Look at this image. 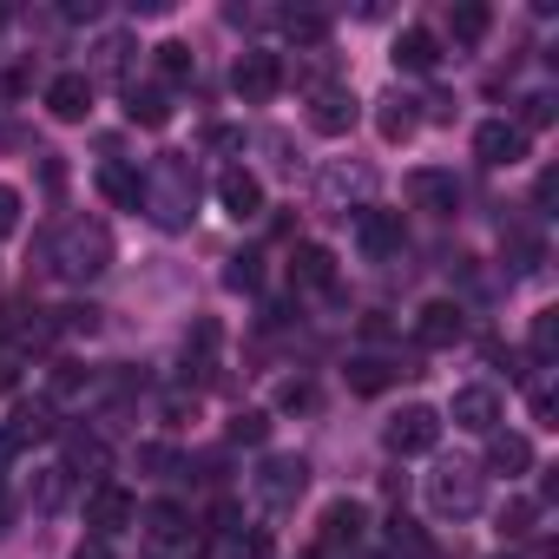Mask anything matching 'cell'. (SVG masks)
Masks as SVG:
<instances>
[{"instance_id":"cell-30","label":"cell","mask_w":559,"mask_h":559,"mask_svg":"<svg viewBox=\"0 0 559 559\" xmlns=\"http://www.w3.org/2000/svg\"><path fill=\"white\" fill-rule=\"evenodd\" d=\"M526 349H533V362H539V369L559 356V310H539V317H533V336H526Z\"/></svg>"},{"instance_id":"cell-34","label":"cell","mask_w":559,"mask_h":559,"mask_svg":"<svg viewBox=\"0 0 559 559\" xmlns=\"http://www.w3.org/2000/svg\"><path fill=\"white\" fill-rule=\"evenodd\" d=\"M507 257H513V270H520V276H533V270L546 263V243H539L533 230H513V237H507Z\"/></svg>"},{"instance_id":"cell-19","label":"cell","mask_w":559,"mask_h":559,"mask_svg":"<svg viewBox=\"0 0 559 559\" xmlns=\"http://www.w3.org/2000/svg\"><path fill=\"white\" fill-rule=\"evenodd\" d=\"M362 539H369V513H362L356 500H336V507L323 513V546H330V552H343V546L356 552Z\"/></svg>"},{"instance_id":"cell-31","label":"cell","mask_w":559,"mask_h":559,"mask_svg":"<svg viewBox=\"0 0 559 559\" xmlns=\"http://www.w3.org/2000/svg\"><path fill=\"white\" fill-rule=\"evenodd\" d=\"M67 493H73V474H67V467H47V474L34 480V507H40V513H60Z\"/></svg>"},{"instance_id":"cell-40","label":"cell","mask_w":559,"mask_h":559,"mask_svg":"<svg viewBox=\"0 0 559 559\" xmlns=\"http://www.w3.org/2000/svg\"><path fill=\"white\" fill-rule=\"evenodd\" d=\"M14 230H21V191L0 185V237H14Z\"/></svg>"},{"instance_id":"cell-14","label":"cell","mask_w":559,"mask_h":559,"mask_svg":"<svg viewBox=\"0 0 559 559\" xmlns=\"http://www.w3.org/2000/svg\"><path fill=\"white\" fill-rule=\"evenodd\" d=\"M454 428H467V435H500V395H493L487 382L454 389Z\"/></svg>"},{"instance_id":"cell-4","label":"cell","mask_w":559,"mask_h":559,"mask_svg":"<svg viewBox=\"0 0 559 559\" xmlns=\"http://www.w3.org/2000/svg\"><path fill=\"white\" fill-rule=\"evenodd\" d=\"M304 487H310V461H304V454H270V461L257 467V500H263L270 513L297 507Z\"/></svg>"},{"instance_id":"cell-43","label":"cell","mask_w":559,"mask_h":559,"mask_svg":"<svg viewBox=\"0 0 559 559\" xmlns=\"http://www.w3.org/2000/svg\"><path fill=\"white\" fill-rule=\"evenodd\" d=\"M14 376H21V349L0 336V389H14Z\"/></svg>"},{"instance_id":"cell-51","label":"cell","mask_w":559,"mask_h":559,"mask_svg":"<svg viewBox=\"0 0 559 559\" xmlns=\"http://www.w3.org/2000/svg\"><path fill=\"white\" fill-rule=\"evenodd\" d=\"M493 559H513V552H493Z\"/></svg>"},{"instance_id":"cell-36","label":"cell","mask_w":559,"mask_h":559,"mask_svg":"<svg viewBox=\"0 0 559 559\" xmlns=\"http://www.w3.org/2000/svg\"><path fill=\"white\" fill-rule=\"evenodd\" d=\"M53 317H60L53 330H67V336H93V330H99V310H93V304H67V310H53Z\"/></svg>"},{"instance_id":"cell-3","label":"cell","mask_w":559,"mask_h":559,"mask_svg":"<svg viewBox=\"0 0 559 559\" xmlns=\"http://www.w3.org/2000/svg\"><path fill=\"white\" fill-rule=\"evenodd\" d=\"M428 500H435L441 520H467V513H480V500H487V474H480L474 461H441V467L428 474Z\"/></svg>"},{"instance_id":"cell-42","label":"cell","mask_w":559,"mask_h":559,"mask_svg":"<svg viewBox=\"0 0 559 559\" xmlns=\"http://www.w3.org/2000/svg\"><path fill=\"white\" fill-rule=\"evenodd\" d=\"M224 284H230V290H250V284H257V257H230Z\"/></svg>"},{"instance_id":"cell-9","label":"cell","mask_w":559,"mask_h":559,"mask_svg":"<svg viewBox=\"0 0 559 559\" xmlns=\"http://www.w3.org/2000/svg\"><path fill=\"white\" fill-rule=\"evenodd\" d=\"M356 119H362V106H356V93H349V86H317V93H310V126H317L323 139L356 132Z\"/></svg>"},{"instance_id":"cell-27","label":"cell","mask_w":559,"mask_h":559,"mask_svg":"<svg viewBox=\"0 0 559 559\" xmlns=\"http://www.w3.org/2000/svg\"><path fill=\"white\" fill-rule=\"evenodd\" d=\"M487 467H493V474H526V467H533L526 435H487Z\"/></svg>"},{"instance_id":"cell-23","label":"cell","mask_w":559,"mask_h":559,"mask_svg":"<svg viewBox=\"0 0 559 559\" xmlns=\"http://www.w3.org/2000/svg\"><path fill=\"white\" fill-rule=\"evenodd\" d=\"M395 67H402V73H435V67H441V40H435L428 27H408V34L395 40Z\"/></svg>"},{"instance_id":"cell-7","label":"cell","mask_w":559,"mask_h":559,"mask_svg":"<svg viewBox=\"0 0 559 559\" xmlns=\"http://www.w3.org/2000/svg\"><path fill=\"white\" fill-rule=\"evenodd\" d=\"M382 441H389V454H435V441H441V415L421 408V402H408L402 415H389Z\"/></svg>"},{"instance_id":"cell-10","label":"cell","mask_w":559,"mask_h":559,"mask_svg":"<svg viewBox=\"0 0 559 559\" xmlns=\"http://www.w3.org/2000/svg\"><path fill=\"white\" fill-rule=\"evenodd\" d=\"M474 158H480L487 171H507V165L526 158V132H520L513 119H487V126L474 132Z\"/></svg>"},{"instance_id":"cell-26","label":"cell","mask_w":559,"mask_h":559,"mask_svg":"<svg viewBox=\"0 0 559 559\" xmlns=\"http://www.w3.org/2000/svg\"><path fill=\"white\" fill-rule=\"evenodd\" d=\"M395 376H408V369H395L389 356H356V362H349V389H356V395H382Z\"/></svg>"},{"instance_id":"cell-6","label":"cell","mask_w":559,"mask_h":559,"mask_svg":"<svg viewBox=\"0 0 559 559\" xmlns=\"http://www.w3.org/2000/svg\"><path fill=\"white\" fill-rule=\"evenodd\" d=\"M402 243H408V230H402V211H376V204H362V211H356V250H362L369 263H389V257H402Z\"/></svg>"},{"instance_id":"cell-50","label":"cell","mask_w":559,"mask_h":559,"mask_svg":"<svg viewBox=\"0 0 559 559\" xmlns=\"http://www.w3.org/2000/svg\"><path fill=\"white\" fill-rule=\"evenodd\" d=\"M8 454H14V448H8V441H0V467H8Z\"/></svg>"},{"instance_id":"cell-12","label":"cell","mask_w":559,"mask_h":559,"mask_svg":"<svg viewBox=\"0 0 559 559\" xmlns=\"http://www.w3.org/2000/svg\"><path fill=\"white\" fill-rule=\"evenodd\" d=\"M290 290H304V297L336 290V257H330L323 243H297V250H290Z\"/></svg>"},{"instance_id":"cell-48","label":"cell","mask_w":559,"mask_h":559,"mask_svg":"<svg viewBox=\"0 0 559 559\" xmlns=\"http://www.w3.org/2000/svg\"><path fill=\"white\" fill-rule=\"evenodd\" d=\"M73 559H112V552H106V539H86V546H80Z\"/></svg>"},{"instance_id":"cell-16","label":"cell","mask_w":559,"mask_h":559,"mask_svg":"<svg viewBox=\"0 0 559 559\" xmlns=\"http://www.w3.org/2000/svg\"><path fill=\"white\" fill-rule=\"evenodd\" d=\"M47 112L67 119V126H80V119L93 112V73H60V80L47 86Z\"/></svg>"},{"instance_id":"cell-15","label":"cell","mask_w":559,"mask_h":559,"mask_svg":"<svg viewBox=\"0 0 559 559\" xmlns=\"http://www.w3.org/2000/svg\"><path fill=\"white\" fill-rule=\"evenodd\" d=\"M461 336H467L461 304H428V310L415 317V343H421V349H454Z\"/></svg>"},{"instance_id":"cell-28","label":"cell","mask_w":559,"mask_h":559,"mask_svg":"<svg viewBox=\"0 0 559 559\" xmlns=\"http://www.w3.org/2000/svg\"><path fill=\"white\" fill-rule=\"evenodd\" d=\"M389 552H395V559H435V539H428L408 513H395V520H389Z\"/></svg>"},{"instance_id":"cell-22","label":"cell","mask_w":559,"mask_h":559,"mask_svg":"<svg viewBox=\"0 0 559 559\" xmlns=\"http://www.w3.org/2000/svg\"><path fill=\"white\" fill-rule=\"evenodd\" d=\"M126 119L145 126V132L171 126V93H165V86H126Z\"/></svg>"},{"instance_id":"cell-24","label":"cell","mask_w":559,"mask_h":559,"mask_svg":"<svg viewBox=\"0 0 559 559\" xmlns=\"http://www.w3.org/2000/svg\"><path fill=\"white\" fill-rule=\"evenodd\" d=\"M106 461H112V448H106V435H67V474L80 480V474H106Z\"/></svg>"},{"instance_id":"cell-39","label":"cell","mask_w":559,"mask_h":559,"mask_svg":"<svg viewBox=\"0 0 559 559\" xmlns=\"http://www.w3.org/2000/svg\"><path fill=\"white\" fill-rule=\"evenodd\" d=\"M539 126H552V93H533L520 112V132H539Z\"/></svg>"},{"instance_id":"cell-47","label":"cell","mask_w":559,"mask_h":559,"mask_svg":"<svg viewBox=\"0 0 559 559\" xmlns=\"http://www.w3.org/2000/svg\"><path fill=\"white\" fill-rule=\"evenodd\" d=\"M310 402H317L310 382H290V389H284V408H310Z\"/></svg>"},{"instance_id":"cell-29","label":"cell","mask_w":559,"mask_h":559,"mask_svg":"<svg viewBox=\"0 0 559 559\" xmlns=\"http://www.w3.org/2000/svg\"><path fill=\"white\" fill-rule=\"evenodd\" d=\"M369 185H376V178H369L362 165H356V171H349V165H330V171H323V198H330V204H343V198H369Z\"/></svg>"},{"instance_id":"cell-32","label":"cell","mask_w":559,"mask_h":559,"mask_svg":"<svg viewBox=\"0 0 559 559\" xmlns=\"http://www.w3.org/2000/svg\"><path fill=\"white\" fill-rule=\"evenodd\" d=\"M230 441H237V448H263V441H270V415H263V408H237V415H230Z\"/></svg>"},{"instance_id":"cell-45","label":"cell","mask_w":559,"mask_h":559,"mask_svg":"<svg viewBox=\"0 0 559 559\" xmlns=\"http://www.w3.org/2000/svg\"><path fill=\"white\" fill-rule=\"evenodd\" d=\"M243 145V132H230V126H211V152H237Z\"/></svg>"},{"instance_id":"cell-37","label":"cell","mask_w":559,"mask_h":559,"mask_svg":"<svg viewBox=\"0 0 559 559\" xmlns=\"http://www.w3.org/2000/svg\"><path fill=\"white\" fill-rule=\"evenodd\" d=\"M126 53H132V40H126V34H112V40H99V73H112V80H126Z\"/></svg>"},{"instance_id":"cell-18","label":"cell","mask_w":559,"mask_h":559,"mask_svg":"<svg viewBox=\"0 0 559 559\" xmlns=\"http://www.w3.org/2000/svg\"><path fill=\"white\" fill-rule=\"evenodd\" d=\"M217 204L243 224V217H257L263 211V185H257V171H243V165H230L224 178H217Z\"/></svg>"},{"instance_id":"cell-41","label":"cell","mask_w":559,"mask_h":559,"mask_svg":"<svg viewBox=\"0 0 559 559\" xmlns=\"http://www.w3.org/2000/svg\"><path fill=\"white\" fill-rule=\"evenodd\" d=\"M230 559H270V539L263 533H237L230 539Z\"/></svg>"},{"instance_id":"cell-33","label":"cell","mask_w":559,"mask_h":559,"mask_svg":"<svg viewBox=\"0 0 559 559\" xmlns=\"http://www.w3.org/2000/svg\"><path fill=\"white\" fill-rule=\"evenodd\" d=\"M284 34H290V40H304V47H323V34H330V14H310V8H297V14H284Z\"/></svg>"},{"instance_id":"cell-17","label":"cell","mask_w":559,"mask_h":559,"mask_svg":"<svg viewBox=\"0 0 559 559\" xmlns=\"http://www.w3.org/2000/svg\"><path fill=\"white\" fill-rule=\"evenodd\" d=\"M99 191H106V204L139 211V204H145V171L126 165V158H106V165H99Z\"/></svg>"},{"instance_id":"cell-49","label":"cell","mask_w":559,"mask_h":559,"mask_svg":"<svg viewBox=\"0 0 559 559\" xmlns=\"http://www.w3.org/2000/svg\"><path fill=\"white\" fill-rule=\"evenodd\" d=\"M8 520H14V500H8V493H0V533H8Z\"/></svg>"},{"instance_id":"cell-38","label":"cell","mask_w":559,"mask_h":559,"mask_svg":"<svg viewBox=\"0 0 559 559\" xmlns=\"http://www.w3.org/2000/svg\"><path fill=\"white\" fill-rule=\"evenodd\" d=\"M158 73H165V80H185V73H191V47H185V40H165V47H158Z\"/></svg>"},{"instance_id":"cell-25","label":"cell","mask_w":559,"mask_h":559,"mask_svg":"<svg viewBox=\"0 0 559 559\" xmlns=\"http://www.w3.org/2000/svg\"><path fill=\"white\" fill-rule=\"evenodd\" d=\"M487 27H493V14L480 8V0H461V8H448V34H454V47H480Z\"/></svg>"},{"instance_id":"cell-1","label":"cell","mask_w":559,"mask_h":559,"mask_svg":"<svg viewBox=\"0 0 559 559\" xmlns=\"http://www.w3.org/2000/svg\"><path fill=\"white\" fill-rule=\"evenodd\" d=\"M47 270L67 276V284H93V276L112 270V230L99 217H67L47 243Z\"/></svg>"},{"instance_id":"cell-21","label":"cell","mask_w":559,"mask_h":559,"mask_svg":"<svg viewBox=\"0 0 559 559\" xmlns=\"http://www.w3.org/2000/svg\"><path fill=\"white\" fill-rule=\"evenodd\" d=\"M139 520H145V539H152L158 552H171V546H185V539H191V520H185V507H171V500L145 507Z\"/></svg>"},{"instance_id":"cell-5","label":"cell","mask_w":559,"mask_h":559,"mask_svg":"<svg viewBox=\"0 0 559 559\" xmlns=\"http://www.w3.org/2000/svg\"><path fill=\"white\" fill-rule=\"evenodd\" d=\"M230 86H237V99H243V106H270L276 93H284V60L263 53V47H250V53L230 67Z\"/></svg>"},{"instance_id":"cell-46","label":"cell","mask_w":559,"mask_h":559,"mask_svg":"<svg viewBox=\"0 0 559 559\" xmlns=\"http://www.w3.org/2000/svg\"><path fill=\"white\" fill-rule=\"evenodd\" d=\"M40 178H47V191H60L67 185V165L60 158H40Z\"/></svg>"},{"instance_id":"cell-11","label":"cell","mask_w":559,"mask_h":559,"mask_svg":"<svg viewBox=\"0 0 559 559\" xmlns=\"http://www.w3.org/2000/svg\"><path fill=\"white\" fill-rule=\"evenodd\" d=\"M60 435V408L40 395V402H21L14 415H8V428H0V441L8 448H34V441H53Z\"/></svg>"},{"instance_id":"cell-44","label":"cell","mask_w":559,"mask_h":559,"mask_svg":"<svg viewBox=\"0 0 559 559\" xmlns=\"http://www.w3.org/2000/svg\"><path fill=\"white\" fill-rule=\"evenodd\" d=\"M139 467H145V474H171L178 461H171V448H139Z\"/></svg>"},{"instance_id":"cell-8","label":"cell","mask_w":559,"mask_h":559,"mask_svg":"<svg viewBox=\"0 0 559 559\" xmlns=\"http://www.w3.org/2000/svg\"><path fill=\"white\" fill-rule=\"evenodd\" d=\"M132 520H139V500H132L126 487L99 480V487L86 493V526H93V539H112V533H126Z\"/></svg>"},{"instance_id":"cell-2","label":"cell","mask_w":559,"mask_h":559,"mask_svg":"<svg viewBox=\"0 0 559 559\" xmlns=\"http://www.w3.org/2000/svg\"><path fill=\"white\" fill-rule=\"evenodd\" d=\"M145 211L158 230H185L191 211H198V165L185 152H158L152 171H145Z\"/></svg>"},{"instance_id":"cell-13","label":"cell","mask_w":559,"mask_h":559,"mask_svg":"<svg viewBox=\"0 0 559 559\" xmlns=\"http://www.w3.org/2000/svg\"><path fill=\"white\" fill-rule=\"evenodd\" d=\"M376 132H382L389 145H408V139L421 132V99H408L402 86L382 93V99H376Z\"/></svg>"},{"instance_id":"cell-35","label":"cell","mask_w":559,"mask_h":559,"mask_svg":"<svg viewBox=\"0 0 559 559\" xmlns=\"http://www.w3.org/2000/svg\"><path fill=\"white\" fill-rule=\"evenodd\" d=\"M533 520H539V500H507V507H500V533H507V539H526Z\"/></svg>"},{"instance_id":"cell-20","label":"cell","mask_w":559,"mask_h":559,"mask_svg":"<svg viewBox=\"0 0 559 559\" xmlns=\"http://www.w3.org/2000/svg\"><path fill=\"white\" fill-rule=\"evenodd\" d=\"M408 198H415V211L448 217V211L461 204V185H454V171H415V178H408Z\"/></svg>"}]
</instances>
